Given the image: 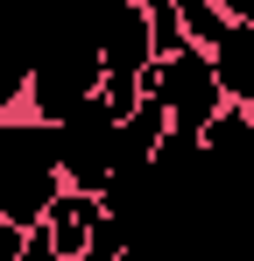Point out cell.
Segmentation results:
<instances>
[{
	"label": "cell",
	"instance_id": "6da1fadb",
	"mask_svg": "<svg viewBox=\"0 0 254 261\" xmlns=\"http://www.w3.org/2000/svg\"><path fill=\"white\" fill-rule=\"evenodd\" d=\"M141 99H163L176 127L205 134V120L226 106V85H219V71H212V49L184 43L176 57H156V64L141 71Z\"/></svg>",
	"mask_w": 254,
	"mask_h": 261
},
{
	"label": "cell",
	"instance_id": "277c9868",
	"mask_svg": "<svg viewBox=\"0 0 254 261\" xmlns=\"http://www.w3.org/2000/svg\"><path fill=\"white\" fill-rule=\"evenodd\" d=\"M176 7H184V36H191L198 49H219V43H226L233 14H226L219 0H176Z\"/></svg>",
	"mask_w": 254,
	"mask_h": 261
},
{
	"label": "cell",
	"instance_id": "5b68a950",
	"mask_svg": "<svg viewBox=\"0 0 254 261\" xmlns=\"http://www.w3.org/2000/svg\"><path fill=\"white\" fill-rule=\"evenodd\" d=\"M141 14H148V43H156V57H176V49L191 43V36H184V7H176V0H141Z\"/></svg>",
	"mask_w": 254,
	"mask_h": 261
},
{
	"label": "cell",
	"instance_id": "7a4b0ae2",
	"mask_svg": "<svg viewBox=\"0 0 254 261\" xmlns=\"http://www.w3.org/2000/svg\"><path fill=\"white\" fill-rule=\"evenodd\" d=\"M99 212H106V198H99V191H85V184H57V191H49L42 226H49V240H57V261H85Z\"/></svg>",
	"mask_w": 254,
	"mask_h": 261
},
{
	"label": "cell",
	"instance_id": "3957f363",
	"mask_svg": "<svg viewBox=\"0 0 254 261\" xmlns=\"http://www.w3.org/2000/svg\"><path fill=\"white\" fill-rule=\"evenodd\" d=\"M247 148H254V106H247V99H226V106L205 120V155H212V163H226V170L240 176Z\"/></svg>",
	"mask_w": 254,
	"mask_h": 261
}]
</instances>
